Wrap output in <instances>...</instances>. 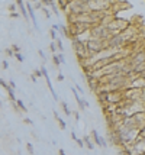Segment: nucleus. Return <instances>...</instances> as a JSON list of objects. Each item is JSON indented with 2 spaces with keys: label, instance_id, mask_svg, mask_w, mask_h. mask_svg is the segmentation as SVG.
I'll list each match as a JSON object with an SVG mask.
<instances>
[{
  "label": "nucleus",
  "instance_id": "1",
  "mask_svg": "<svg viewBox=\"0 0 145 155\" xmlns=\"http://www.w3.org/2000/svg\"><path fill=\"white\" fill-rule=\"evenodd\" d=\"M90 136H91V139H93V142H94V145L100 147V148H106V147H107V142H106V139H104L103 136L97 132L96 129H91V135H90Z\"/></svg>",
  "mask_w": 145,
  "mask_h": 155
},
{
  "label": "nucleus",
  "instance_id": "2",
  "mask_svg": "<svg viewBox=\"0 0 145 155\" xmlns=\"http://www.w3.org/2000/svg\"><path fill=\"white\" fill-rule=\"evenodd\" d=\"M16 6H18V10L19 13L25 18V19H29V15H28V9H26V2H22V0H16L15 2Z\"/></svg>",
  "mask_w": 145,
  "mask_h": 155
},
{
  "label": "nucleus",
  "instance_id": "3",
  "mask_svg": "<svg viewBox=\"0 0 145 155\" xmlns=\"http://www.w3.org/2000/svg\"><path fill=\"white\" fill-rule=\"evenodd\" d=\"M26 9H28L29 19H31V22L34 23L35 29H39V26H38V23H36V18H35V10H34V6H32V3H31V2H26Z\"/></svg>",
  "mask_w": 145,
  "mask_h": 155
},
{
  "label": "nucleus",
  "instance_id": "4",
  "mask_svg": "<svg viewBox=\"0 0 145 155\" xmlns=\"http://www.w3.org/2000/svg\"><path fill=\"white\" fill-rule=\"evenodd\" d=\"M44 78H45V81H47V86H48V90H49V93H51V96H52V99H54L55 101H58V96H57L55 90H54V86H52V83H51V80H49V75H45Z\"/></svg>",
  "mask_w": 145,
  "mask_h": 155
},
{
  "label": "nucleus",
  "instance_id": "5",
  "mask_svg": "<svg viewBox=\"0 0 145 155\" xmlns=\"http://www.w3.org/2000/svg\"><path fill=\"white\" fill-rule=\"evenodd\" d=\"M57 5H58V7H60L61 10H64V12H67V13H68L71 0H58V2H57Z\"/></svg>",
  "mask_w": 145,
  "mask_h": 155
},
{
  "label": "nucleus",
  "instance_id": "6",
  "mask_svg": "<svg viewBox=\"0 0 145 155\" xmlns=\"http://www.w3.org/2000/svg\"><path fill=\"white\" fill-rule=\"evenodd\" d=\"M52 113H54V119H55V120L58 122V125H60V129H61V130H65V129H67V123L64 122V119L58 116V112H57V110H54Z\"/></svg>",
  "mask_w": 145,
  "mask_h": 155
},
{
  "label": "nucleus",
  "instance_id": "7",
  "mask_svg": "<svg viewBox=\"0 0 145 155\" xmlns=\"http://www.w3.org/2000/svg\"><path fill=\"white\" fill-rule=\"evenodd\" d=\"M83 141H84V147L87 149H94V142L91 139V136H84Z\"/></svg>",
  "mask_w": 145,
  "mask_h": 155
},
{
  "label": "nucleus",
  "instance_id": "8",
  "mask_svg": "<svg viewBox=\"0 0 145 155\" xmlns=\"http://www.w3.org/2000/svg\"><path fill=\"white\" fill-rule=\"evenodd\" d=\"M58 34H61L64 38H67V39H71V35H70V31H68V26H64V25H60V32Z\"/></svg>",
  "mask_w": 145,
  "mask_h": 155
},
{
  "label": "nucleus",
  "instance_id": "9",
  "mask_svg": "<svg viewBox=\"0 0 145 155\" xmlns=\"http://www.w3.org/2000/svg\"><path fill=\"white\" fill-rule=\"evenodd\" d=\"M16 104H18V107L21 109V112H23V113H28V107L25 106V103H23V100H21V99H18V100H16Z\"/></svg>",
  "mask_w": 145,
  "mask_h": 155
},
{
  "label": "nucleus",
  "instance_id": "10",
  "mask_svg": "<svg viewBox=\"0 0 145 155\" xmlns=\"http://www.w3.org/2000/svg\"><path fill=\"white\" fill-rule=\"evenodd\" d=\"M61 109H62V112H64V113H65L67 116H71V115H73V112H71V110L68 109V104H67L65 101H61Z\"/></svg>",
  "mask_w": 145,
  "mask_h": 155
},
{
  "label": "nucleus",
  "instance_id": "11",
  "mask_svg": "<svg viewBox=\"0 0 145 155\" xmlns=\"http://www.w3.org/2000/svg\"><path fill=\"white\" fill-rule=\"evenodd\" d=\"M7 96H9V99H10V101H12V103H15V101L18 100V99H16V96H15V90L12 87L7 90Z\"/></svg>",
  "mask_w": 145,
  "mask_h": 155
},
{
  "label": "nucleus",
  "instance_id": "12",
  "mask_svg": "<svg viewBox=\"0 0 145 155\" xmlns=\"http://www.w3.org/2000/svg\"><path fill=\"white\" fill-rule=\"evenodd\" d=\"M51 58H52V62H54V65H55L57 68H60V65H61V61H60V58H58V55H52V57H51Z\"/></svg>",
  "mask_w": 145,
  "mask_h": 155
},
{
  "label": "nucleus",
  "instance_id": "13",
  "mask_svg": "<svg viewBox=\"0 0 145 155\" xmlns=\"http://www.w3.org/2000/svg\"><path fill=\"white\" fill-rule=\"evenodd\" d=\"M55 45H57V48H58V52H62V51H64V45H62L61 38H58V39L55 41Z\"/></svg>",
  "mask_w": 145,
  "mask_h": 155
},
{
  "label": "nucleus",
  "instance_id": "14",
  "mask_svg": "<svg viewBox=\"0 0 145 155\" xmlns=\"http://www.w3.org/2000/svg\"><path fill=\"white\" fill-rule=\"evenodd\" d=\"M49 51L52 52V55H55V54H57V51H58V48H57L55 42H51V44H49Z\"/></svg>",
  "mask_w": 145,
  "mask_h": 155
},
{
  "label": "nucleus",
  "instance_id": "15",
  "mask_svg": "<svg viewBox=\"0 0 145 155\" xmlns=\"http://www.w3.org/2000/svg\"><path fill=\"white\" fill-rule=\"evenodd\" d=\"M42 13H44V16L47 18V19H49V16H51V12H49V9L47 6H44L42 7V10H41Z\"/></svg>",
  "mask_w": 145,
  "mask_h": 155
},
{
  "label": "nucleus",
  "instance_id": "16",
  "mask_svg": "<svg viewBox=\"0 0 145 155\" xmlns=\"http://www.w3.org/2000/svg\"><path fill=\"white\" fill-rule=\"evenodd\" d=\"M0 87H3L7 91V90L10 88V86H9V83H7V81H5L3 78H0Z\"/></svg>",
  "mask_w": 145,
  "mask_h": 155
},
{
  "label": "nucleus",
  "instance_id": "17",
  "mask_svg": "<svg viewBox=\"0 0 145 155\" xmlns=\"http://www.w3.org/2000/svg\"><path fill=\"white\" fill-rule=\"evenodd\" d=\"M26 149H28V152H29V154H31V155H34V154H35L34 145H32L31 142H28V143H26Z\"/></svg>",
  "mask_w": 145,
  "mask_h": 155
},
{
  "label": "nucleus",
  "instance_id": "18",
  "mask_svg": "<svg viewBox=\"0 0 145 155\" xmlns=\"http://www.w3.org/2000/svg\"><path fill=\"white\" fill-rule=\"evenodd\" d=\"M32 74H34L36 78H41V77H44V75H42V73H41V68H35Z\"/></svg>",
  "mask_w": 145,
  "mask_h": 155
},
{
  "label": "nucleus",
  "instance_id": "19",
  "mask_svg": "<svg viewBox=\"0 0 145 155\" xmlns=\"http://www.w3.org/2000/svg\"><path fill=\"white\" fill-rule=\"evenodd\" d=\"M5 55L6 57H15V52L12 51V48H6L5 49Z\"/></svg>",
  "mask_w": 145,
  "mask_h": 155
},
{
  "label": "nucleus",
  "instance_id": "20",
  "mask_svg": "<svg viewBox=\"0 0 145 155\" xmlns=\"http://www.w3.org/2000/svg\"><path fill=\"white\" fill-rule=\"evenodd\" d=\"M10 48H12V51H13L15 54H19V52H21V47H19V45H16V44H13Z\"/></svg>",
  "mask_w": 145,
  "mask_h": 155
},
{
  "label": "nucleus",
  "instance_id": "21",
  "mask_svg": "<svg viewBox=\"0 0 145 155\" xmlns=\"http://www.w3.org/2000/svg\"><path fill=\"white\" fill-rule=\"evenodd\" d=\"M9 10H10V13H15V12L18 10V6H16V3H12V5H9Z\"/></svg>",
  "mask_w": 145,
  "mask_h": 155
},
{
  "label": "nucleus",
  "instance_id": "22",
  "mask_svg": "<svg viewBox=\"0 0 145 155\" xmlns=\"http://www.w3.org/2000/svg\"><path fill=\"white\" fill-rule=\"evenodd\" d=\"M15 58L19 61V62H23V61H25V57H23L21 52H19V54H15Z\"/></svg>",
  "mask_w": 145,
  "mask_h": 155
},
{
  "label": "nucleus",
  "instance_id": "23",
  "mask_svg": "<svg viewBox=\"0 0 145 155\" xmlns=\"http://www.w3.org/2000/svg\"><path fill=\"white\" fill-rule=\"evenodd\" d=\"M58 58H60V61H61V64H67V61H65V57H64V54L62 52H58Z\"/></svg>",
  "mask_w": 145,
  "mask_h": 155
},
{
  "label": "nucleus",
  "instance_id": "24",
  "mask_svg": "<svg viewBox=\"0 0 145 155\" xmlns=\"http://www.w3.org/2000/svg\"><path fill=\"white\" fill-rule=\"evenodd\" d=\"M2 67H3V70H7V68H9V62H7V60L2 61Z\"/></svg>",
  "mask_w": 145,
  "mask_h": 155
},
{
  "label": "nucleus",
  "instance_id": "25",
  "mask_svg": "<svg viewBox=\"0 0 145 155\" xmlns=\"http://www.w3.org/2000/svg\"><path fill=\"white\" fill-rule=\"evenodd\" d=\"M73 116H74L76 122H80V112H73Z\"/></svg>",
  "mask_w": 145,
  "mask_h": 155
},
{
  "label": "nucleus",
  "instance_id": "26",
  "mask_svg": "<svg viewBox=\"0 0 145 155\" xmlns=\"http://www.w3.org/2000/svg\"><path fill=\"white\" fill-rule=\"evenodd\" d=\"M38 54H39V57H41L42 60L47 58V55H45V52H44V49H38Z\"/></svg>",
  "mask_w": 145,
  "mask_h": 155
},
{
  "label": "nucleus",
  "instance_id": "27",
  "mask_svg": "<svg viewBox=\"0 0 145 155\" xmlns=\"http://www.w3.org/2000/svg\"><path fill=\"white\" fill-rule=\"evenodd\" d=\"M77 145H78L80 148H86V147H84V141H83V139H80V138L77 139Z\"/></svg>",
  "mask_w": 145,
  "mask_h": 155
},
{
  "label": "nucleus",
  "instance_id": "28",
  "mask_svg": "<svg viewBox=\"0 0 145 155\" xmlns=\"http://www.w3.org/2000/svg\"><path fill=\"white\" fill-rule=\"evenodd\" d=\"M76 90L78 91V93H81V94H84V91H83V87L80 86V84H77L76 83Z\"/></svg>",
  "mask_w": 145,
  "mask_h": 155
},
{
  "label": "nucleus",
  "instance_id": "29",
  "mask_svg": "<svg viewBox=\"0 0 145 155\" xmlns=\"http://www.w3.org/2000/svg\"><path fill=\"white\" fill-rule=\"evenodd\" d=\"M70 135H71V139H73V141L77 142V139H78V138H77V135H76V132H74V130H71V134H70Z\"/></svg>",
  "mask_w": 145,
  "mask_h": 155
},
{
  "label": "nucleus",
  "instance_id": "30",
  "mask_svg": "<svg viewBox=\"0 0 145 155\" xmlns=\"http://www.w3.org/2000/svg\"><path fill=\"white\" fill-rule=\"evenodd\" d=\"M57 81H64V74H62V73H58V74H57Z\"/></svg>",
  "mask_w": 145,
  "mask_h": 155
},
{
  "label": "nucleus",
  "instance_id": "31",
  "mask_svg": "<svg viewBox=\"0 0 145 155\" xmlns=\"http://www.w3.org/2000/svg\"><path fill=\"white\" fill-rule=\"evenodd\" d=\"M23 122H25V123H28V125H34V120H32V119H29V117H23Z\"/></svg>",
  "mask_w": 145,
  "mask_h": 155
},
{
  "label": "nucleus",
  "instance_id": "32",
  "mask_svg": "<svg viewBox=\"0 0 145 155\" xmlns=\"http://www.w3.org/2000/svg\"><path fill=\"white\" fill-rule=\"evenodd\" d=\"M12 107L15 109V112H16V113H19V112H21V109L18 107V104H16V101H15V103H12Z\"/></svg>",
  "mask_w": 145,
  "mask_h": 155
},
{
  "label": "nucleus",
  "instance_id": "33",
  "mask_svg": "<svg viewBox=\"0 0 145 155\" xmlns=\"http://www.w3.org/2000/svg\"><path fill=\"white\" fill-rule=\"evenodd\" d=\"M7 83H9V86L13 88V90H16V84H15V81H13V80H9Z\"/></svg>",
  "mask_w": 145,
  "mask_h": 155
},
{
  "label": "nucleus",
  "instance_id": "34",
  "mask_svg": "<svg viewBox=\"0 0 145 155\" xmlns=\"http://www.w3.org/2000/svg\"><path fill=\"white\" fill-rule=\"evenodd\" d=\"M19 12H15V13H10V18H19Z\"/></svg>",
  "mask_w": 145,
  "mask_h": 155
},
{
  "label": "nucleus",
  "instance_id": "35",
  "mask_svg": "<svg viewBox=\"0 0 145 155\" xmlns=\"http://www.w3.org/2000/svg\"><path fill=\"white\" fill-rule=\"evenodd\" d=\"M58 155H67L64 152V149H58Z\"/></svg>",
  "mask_w": 145,
  "mask_h": 155
},
{
  "label": "nucleus",
  "instance_id": "36",
  "mask_svg": "<svg viewBox=\"0 0 145 155\" xmlns=\"http://www.w3.org/2000/svg\"><path fill=\"white\" fill-rule=\"evenodd\" d=\"M84 106H86V109H87V107H90V103H89V101H87V100H84Z\"/></svg>",
  "mask_w": 145,
  "mask_h": 155
},
{
  "label": "nucleus",
  "instance_id": "37",
  "mask_svg": "<svg viewBox=\"0 0 145 155\" xmlns=\"http://www.w3.org/2000/svg\"><path fill=\"white\" fill-rule=\"evenodd\" d=\"M31 81H34V83H35V81H36V77H35V75H34V74L31 75Z\"/></svg>",
  "mask_w": 145,
  "mask_h": 155
}]
</instances>
